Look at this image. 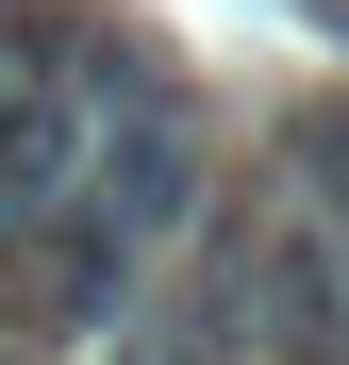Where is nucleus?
Here are the masks:
<instances>
[{
    "instance_id": "nucleus-1",
    "label": "nucleus",
    "mask_w": 349,
    "mask_h": 365,
    "mask_svg": "<svg viewBox=\"0 0 349 365\" xmlns=\"http://www.w3.org/2000/svg\"><path fill=\"white\" fill-rule=\"evenodd\" d=\"M84 133H100V50L0 34V250H34L84 200Z\"/></svg>"
},
{
    "instance_id": "nucleus-2",
    "label": "nucleus",
    "mask_w": 349,
    "mask_h": 365,
    "mask_svg": "<svg viewBox=\"0 0 349 365\" xmlns=\"http://www.w3.org/2000/svg\"><path fill=\"white\" fill-rule=\"evenodd\" d=\"M233 349H266V365H349V232L333 216H266L250 250H233Z\"/></svg>"
}]
</instances>
